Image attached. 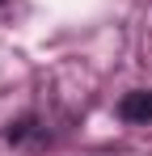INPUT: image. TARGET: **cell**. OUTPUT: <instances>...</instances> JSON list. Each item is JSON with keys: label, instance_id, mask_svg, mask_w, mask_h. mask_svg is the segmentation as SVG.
I'll list each match as a JSON object with an SVG mask.
<instances>
[{"label": "cell", "instance_id": "obj_1", "mask_svg": "<svg viewBox=\"0 0 152 156\" xmlns=\"http://www.w3.org/2000/svg\"><path fill=\"white\" fill-rule=\"evenodd\" d=\"M118 114L127 122H152V89H131L118 101Z\"/></svg>", "mask_w": 152, "mask_h": 156}]
</instances>
